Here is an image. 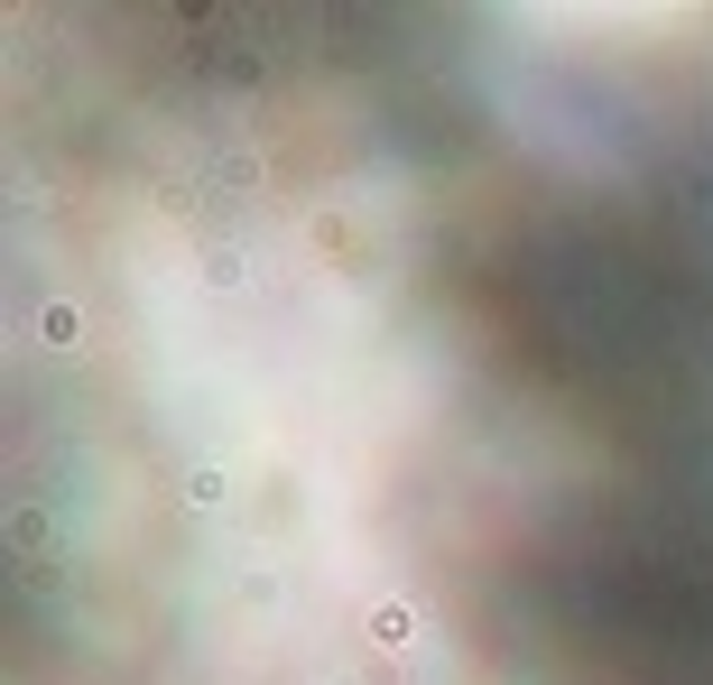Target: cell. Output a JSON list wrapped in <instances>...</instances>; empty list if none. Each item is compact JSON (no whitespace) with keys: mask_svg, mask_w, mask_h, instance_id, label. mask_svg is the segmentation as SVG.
Returning <instances> with one entry per match:
<instances>
[{"mask_svg":"<svg viewBox=\"0 0 713 685\" xmlns=\"http://www.w3.org/2000/svg\"><path fill=\"white\" fill-rule=\"evenodd\" d=\"M500 630L557 685H713V491L566 510L500 574Z\"/></svg>","mask_w":713,"mask_h":685,"instance_id":"cell-2","label":"cell"},{"mask_svg":"<svg viewBox=\"0 0 713 685\" xmlns=\"http://www.w3.org/2000/svg\"><path fill=\"white\" fill-rule=\"evenodd\" d=\"M472 315L574 427L713 491V214L685 195H538L472 251Z\"/></svg>","mask_w":713,"mask_h":685,"instance_id":"cell-1","label":"cell"}]
</instances>
